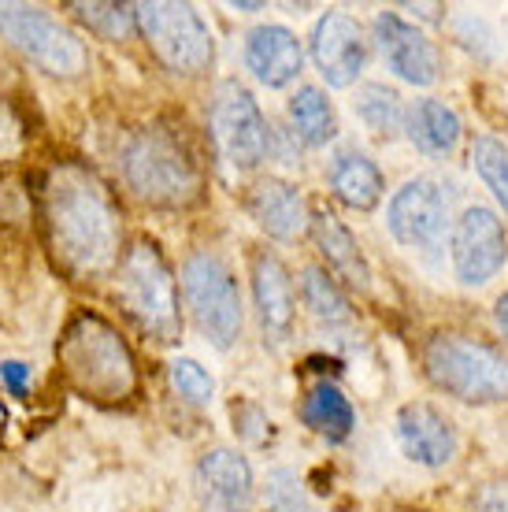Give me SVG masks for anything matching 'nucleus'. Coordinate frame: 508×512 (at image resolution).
I'll list each match as a JSON object with an SVG mask.
<instances>
[{"label":"nucleus","instance_id":"18","mask_svg":"<svg viewBox=\"0 0 508 512\" xmlns=\"http://www.w3.org/2000/svg\"><path fill=\"white\" fill-rule=\"evenodd\" d=\"M308 231L316 238L319 256H323L327 268H331V279H342L345 286H353V290H368V279H371L368 260H364L353 234L342 227V219L331 216V212H312Z\"/></svg>","mask_w":508,"mask_h":512},{"label":"nucleus","instance_id":"29","mask_svg":"<svg viewBox=\"0 0 508 512\" xmlns=\"http://www.w3.org/2000/svg\"><path fill=\"white\" fill-rule=\"evenodd\" d=\"M171 383H175L178 394L186 397V401H193V405H208L212 394H216L212 375L204 372L201 364L190 357H178L175 364H171Z\"/></svg>","mask_w":508,"mask_h":512},{"label":"nucleus","instance_id":"25","mask_svg":"<svg viewBox=\"0 0 508 512\" xmlns=\"http://www.w3.org/2000/svg\"><path fill=\"white\" fill-rule=\"evenodd\" d=\"M301 297H305L308 312L316 316L319 323H349V301H345L342 286L319 268H308L301 275Z\"/></svg>","mask_w":508,"mask_h":512},{"label":"nucleus","instance_id":"31","mask_svg":"<svg viewBox=\"0 0 508 512\" xmlns=\"http://www.w3.org/2000/svg\"><path fill=\"white\" fill-rule=\"evenodd\" d=\"M234 423H238V431H242L249 442H260L267 435V427L271 423L264 420V412L253 409V405H234Z\"/></svg>","mask_w":508,"mask_h":512},{"label":"nucleus","instance_id":"33","mask_svg":"<svg viewBox=\"0 0 508 512\" xmlns=\"http://www.w3.org/2000/svg\"><path fill=\"white\" fill-rule=\"evenodd\" d=\"M494 320H497V327H501V334H505V338H508V294H501V297H497Z\"/></svg>","mask_w":508,"mask_h":512},{"label":"nucleus","instance_id":"17","mask_svg":"<svg viewBox=\"0 0 508 512\" xmlns=\"http://www.w3.org/2000/svg\"><path fill=\"white\" fill-rule=\"evenodd\" d=\"M197 479L219 512H245L253 505V468L234 449H208L197 464Z\"/></svg>","mask_w":508,"mask_h":512},{"label":"nucleus","instance_id":"5","mask_svg":"<svg viewBox=\"0 0 508 512\" xmlns=\"http://www.w3.org/2000/svg\"><path fill=\"white\" fill-rule=\"evenodd\" d=\"M423 368L438 390L464 405H494L508 397V357L475 338L434 334L423 349Z\"/></svg>","mask_w":508,"mask_h":512},{"label":"nucleus","instance_id":"13","mask_svg":"<svg viewBox=\"0 0 508 512\" xmlns=\"http://www.w3.org/2000/svg\"><path fill=\"white\" fill-rule=\"evenodd\" d=\"M312 60H316L319 75L327 78V86L334 90L353 86L368 60V41L353 15L327 12L319 19L312 30Z\"/></svg>","mask_w":508,"mask_h":512},{"label":"nucleus","instance_id":"2","mask_svg":"<svg viewBox=\"0 0 508 512\" xmlns=\"http://www.w3.org/2000/svg\"><path fill=\"white\" fill-rule=\"evenodd\" d=\"M60 372L78 394L97 405H119L138 390V368L115 327L93 312H78L56 346Z\"/></svg>","mask_w":508,"mask_h":512},{"label":"nucleus","instance_id":"8","mask_svg":"<svg viewBox=\"0 0 508 512\" xmlns=\"http://www.w3.org/2000/svg\"><path fill=\"white\" fill-rule=\"evenodd\" d=\"M0 34L49 75L78 78L89 67V52L78 41V34H71L67 26H60L41 8L0 4Z\"/></svg>","mask_w":508,"mask_h":512},{"label":"nucleus","instance_id":"21","mask_svg":"<svg viewBox=\"0 0 508 512\" xmlns=\"http://www.w3.org/2000/svg\"><path fill=\"white\" fill-rule=\"evenodd\" d=\"M405 130L412 145L427 156H449L460 141V116L438 97L416 101L405 112Z\"/></svg>","mask_w":508,"mask_h":512},{"label":"nucleus","instance_id":"11","mask_svg":"<svg viewBox=\"0 0 508 512\" xmlns=\"http://www.w3.org/2000/svg\"><path fill=\"white\" fill-rule=\"evenodd\" d=\"M386 223H390V234L405 249H420V253L442 249L445 231H449V208H445L442 190L431 179L405 182L390 197Z\"/></svg>","mask_w":508,"mask_h":512},{"label":"nucleus","instance_id":"1","mask_svg":"<svg viewBox=\"0 0 508 512\" xmlns=\"http://www.w3.org/2000/svg\"><path fill=\"white\" fill-rule=\"evenodd\" d=\"M41 219L60 268L71 279H101L119 264V208L86 164H56L41 186Z\"/></svg>","mask_w":508,"mask_h":512},{"label":"nucleus","instance_id":"15","mask_svg":"<svg viewBox=\"0 0 508 512\" xmlns=\"http://www.w3.org/2000/svg\"><path fill=\"white\" fill-rule=\"evenodd\" d=\"M301 41L293 30L279 23L256 26L245 38V67L253 71V78L267 90H282L293 78L301 75Z\"/></svg>","mask_w":508,"mask_h":512},{"label":"nucleus","instance_id":"10","mask_svg":"<svg viewBox=\"0 0 508 512\" xmlns=\"http://www.w3.org/2000/svg\"><path fill=\"white\" fill-rule=\"evenodd\" d=\"M508 264V234L497 212L483 205L464 208L453 227V271L464 286H486Z\"/></svg>","mask_w":508,"mask_h":512},{"label":"nucleus","instance_id":"19","mask_svg":"<svg viewBox=\"0 0 508 512\" xmlns=\"http://www.w3.org/2000/svg\"><path fill=\"white\" fill-rule=\"evenodd\" d=\"M253 297H256V312H260L264 331H271V334L290 331L297 297H293L290 271L282 268L279 256L256 253V260H253Z\"/></svg>","mask_w":508,"mask_h":512},{"label":"nucleus","instance_id":"22","mask_svg":"<svg viewBox=\"0 0 508 512\" xmlns=\"http://www.w3.org/2000/svg\"><path fill=\"white\" fill-rule=\"evenodd\" d=\"M301 420L316 431V435L331 438V442H342V438L353 435V423H356V412L349 405V397L338 390L334 383H316L308 390L305 405H301Z\"/></svg>","mask_w":508,"mask_h":512},{"label":"nucleus","instance_id":"14","mask_svg":"<svg viewBox=\"0 0 508 512\" xmlns=\"http://www.w3.org/2000/svg\"><path fill=\"white\" fill-rule=\"evenodd\" d=\"M397 442L408 461L423 464V468H445L460 449L453 420L423 401H412L397 412Z\"/></svg>","mask_w":508,"mask_h":512},{"label":"nucleus","instance_id":"30","mask_svg":"<svg viewBox=\"0 0 508 512\" xmlns=\"http://www.w3.org/2000/svg\"><path fill=\"white\" fill-rule=\"evenodd\" d=\"M471 512H508V479H486L471 494Z\"/></svg>","mask_w":508,"mask_h":512},{"label":"nucleus","instance_id":"32","mask_svg":"<svg viewBox=\"0 0 508 512\" xmlns=\"http://www.w3.org/2000/svg\"><path fill=\"white\" fill-rule=\"evenodd\" d=\"M0 379H4V386H8L15 397H23L26 386H30V368L19 364V360H4V364H0Z\"/></svg>","mask_w":508,"mask_h":512},{"label":"nucleus","instance_id":"7","mask_svg":"<svg viewBox=\"0 0 508 512\" xmlns=\"http://www.w3.org/2000/svg\"><path fill=\"white\" fill-rule=\"evenodd\" d=\"M182 290L193 320L216 349H230L242 334V294L230 268L212 253H193L182 268Z\"/></svg>","mask_w":508,"mask_h":512},{"label":"nucleus","instance_id":"34","mask_svg":"<svg viewBox=\"0 0 508 512\" xmlns=\"http://www.w3.org/2000/svg\"><path fill=\"white\" fill-rule=\"evenodd\" d=\"M4 423H8V412H4V405H0V435H4Z\"/></svg>","mask_w":508,"mask_h":512},{"label":"nucleus","instance_id":"23","mask_svg":"<svg viewBox=\"0 0 508 512\" xmlns=\"http://www.w3.org/2000/svg\"><path fill=\"white\" fill-rule=\"evenodd\" d=\"M290 119H293V130L301 134L305 145H327L338 134V119H334L331 101L316 86H301V90L293 93Z\"/></svg>","mask_w":508,"mask_h":512},{"label":"nucleus","instance_id":"12","mask_svg":"<svg viewBox=\"0 0 508 512\" xmlns=\"http://www.w3.org/2000/svg\"><path fill=\"white\" fill-rule=\"evenodd\" d=\"M375 41H379L386 67L401 82H408V86H431V82H438L442 56H438V45L423 34L420 26L405 23L397 12H379V19H375Z\"/></svg>","mask_w":508,"mask_h":512},{"label":"nucleus","instance_id":"6","mask_svg":"<svg viewBox=\"0 0 508 512\" xmlns=\"http://www.w3.org/2000/svg\"><path fill=\"white\" fill-rule=\"evenodd\" d=\"M134 23L160 64L175 75H204L216 60L212 30L190 4H134Z\"/></svg>","mask_w":508,"mask_h":512},{"label":"nucleus","instance_id":"4","mask_svg":"<svg viewBox=\"0 0 508 512\" xmlns=\"http://www.w3.org/2000/svg\"><path fill=\"white\" fill-rule=\"evenodd\" d=\"M115 294L127 316L156 342H178L182 308H178L175 275L153 242H134L115 264Z\"/></svg>","mask_w":508,"mask_h":512},{"label":"nucleus","instance_id":"28","mask_svg":"<svg viewBox=\"0 0 508 512\" xmlns=\"http://www.w3.org/2000/svg\"><path fill=\"white\" fill-rule=\"evenodd\" d=\"M267 512H323L308 498L301 479L290 468H275L267 475Z\"/></svg>","mask_w":508,"mask_h":512},{"label":"nucleus","instance_id":"20","mask_svg":"<svg viewBox=\"0 0 508 512\" xmlns=\"http://www.w3.org/2000/svg\"><path fill=\"white\" fill-rule=\"evenodd\" d=\"M327 179H331L334 197H338L342 205L356 208V212H371V208L382 201V190H386L382 171L375 167V160L364 156L360 149H338L331 160Z\"/></svg>","mask_w":508,"mask_h":512},{"label":"nucleus","instance_id":"27","mask_svg":"<svg viewBox=\"0 0 508 512\" xmlns=\"http://www.w3.org/2000/svg\"><path fill=\"white\" fill-rule=\"evenodd\" d=\"M75 19L89 26V30H97L104 38H127L130 30H134V4H67Z\"/></svg>","mask_w":508,"mask_h":512},{"label":"nucleus","instance_id":"26","mask_svg":"<svg viewBox=\"0 0 508 512\" xmlns=\"http://www.w3.org/2000/svg\"><path fill=\"white\" fill-rule=\"evenodd\" d=\"M471 167L479 171L486 190L497 197V205L508 212V149L497 138H475L471 145Z\"/></svg>","mask_w":508,"mask_h":512},{"label":"nucleus","instance_id":"24","mask_svg":"<svg viewBox=\"0 0 508 512\" xmlns=\"http://www.w3.org/2000/svg\"><path fill=\"white\" fill-rule=\"evenodd\" d=\"M353 108H356V116L364 119V127H368L371 134H379V138H394V134L405 130V104H401L397 90L382 86V82L360 86Z\"/></svg>","mask_w":508,"mask_h":512},{"label":"nucleus","instance_id":"16","mask_svg":"<svg viewBox=\"0 0 508 512\" xmlns=\"http://www.w3.org/2000/svg\"><path fill=\"white\" fill-rule=\"evenodd\" d=\"M249 216L256 219V227L267 231L271 238H282V242H290V238H301L308 231V212L305 197L293 190L290 182L282 179H260L249 190Z\"/></svg>","mask_w":508,"mask_h":512},{"label":"nucleus","instance_id":"9","mask_svg":"<svg viewBox=\"0 0 508 512\" xmlns=\"http://www.w3.org/2000/svg\"><path fill=\"white\" fill-rule=\"evenodd\" d=\"M212 138L230 167L253 171L267 156V119L256 97L238 82H223L212 101Z\"/></svg>","mask_w":508,"mask_h":512},{"label":"nucleus","instance_id":"3","mask_svg":"<svg viewBox=\"0 0 508 512\" xmlns=\"http://www.w3.org/2000/svg\"><path fill=\"white\" fill-rule=\"evenodd\" d=\"M127 186L141 201L160 208H186L201 197V167L182 134L167 127H145L134 134L123 156Z\"/></svg>","mask_w":508,"mask_h":512}]
</instances>
